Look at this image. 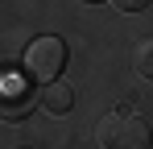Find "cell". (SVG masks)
I'll return each mask as SVG.
<instances>
[{"label": "cell", "instance_id": "1", "mask_svg": "<svg viewBox=\"0 0 153 149\" xmlns=\"http://www.w3.org/2000/svg\"><path fill=\"white\" fill-rule=\"evenodd\" d=\"M95 141L108 145V149H145V145H153L145 116H137L132 108H116V112H108V116L95 124Z\"/></svg>", "mask_w": 153, "mask_h": 149}, {"label": "cell", "instance_id": "2", "mask_svg": "<svg viewBox=\"0 0 153 149\" xmlns=\"http://www.w3.org/2000/svg\"><path fill=\"white\" fill-rule=\"evenodd\" d=\"M21 66H25V74H29V79H37V83L58 79V74L66 71V42H62V37H54V33L33 37V42L25 46Z\"/></svg>", "mask_w": 153, "mask_h": 149}, {"label": "cell", "instance_id": "3", "mask_svg": "<svg viewBox=\"0 0 153 149\" xmlns=\"http://www.w3.org/2000/svg\"><path fill=\"white\" fill-rule=\"evenodd\" d=\"M33 112V91L25 79H0V120H25Z\"/></svg>", "mask_w": 153, "mask_h": 149}, {"label": "cell", "instance_id": "4", "mask_svg": "<svg viewBox=\"0 0 153 149\" xmlns=\"http://www.w3.org/2000/svg\"><path fill=\"white\" fill-rule=\"evenodd\" d=\"M37 104H42L50 116H66V112L75 108V87H71V83H62V79H50V83L42 87Z\"/></svg>", "mask_w": 153, "mask_h": 149}, {"label": "cell", "instance_id": "5", "mask_svg": "<svg viewBox=\"0 0 153 149\" xmlns=\"http://www.w3.org/2000/svg\"><path fill=\"white\" fill-rule=\"evenodd\" d=\"M132 66H137V74L153 79V37H141V42H137V50H132Z\"/></svg>", "mask_w": 153, "mask_h": 149}, {"label": "cell", "instance_id": "6", "mask_svg": "<svg viewBox=\"0 0 153 149\" xmlns=\"http://www.w3.org/2000/svg\"><path fill=\"white\" fill-rule=\"evenodd\" d=\"M149 4H153V0H116V8H120V13H145Z\"/></svg>", "mask_w": 153, "mask_h": 149}]
</instances>
